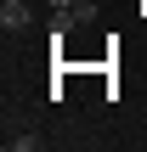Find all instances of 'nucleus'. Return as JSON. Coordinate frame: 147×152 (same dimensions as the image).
<instances>
[{
    "instance_id": "nucleus-2",
    "label": "nucleus",
    "mask_w": 147,
    "mask_h": 152,
    "mask_svg": "<svg viewBox=\"0 0 147 152\" xmlns=\"http://www.w3.org/2000/svg\"><path fill=\"white\" fill-rule=\"evenodd\" d=\"M11 147H17V152H34V147H40V135H34V130H17V135H11Z\"/></svg>"
},
{
    "instance_id": "nucleus-1",
    "label": "nucleus",
    "mask_w": 147,
    "mask_h": 152,
    "mask_svg": "<svg viewBox=\"0 0 147 152\" xmlns=\"http://www.w3.org/2000/svg\"><path fill=\"white\" fill-rule=\"evenodd\" d=\"M28 23H34L28 0H6V6H0V28H6V34H17V28H28Z\"/></svg>"
}]
</instances>
